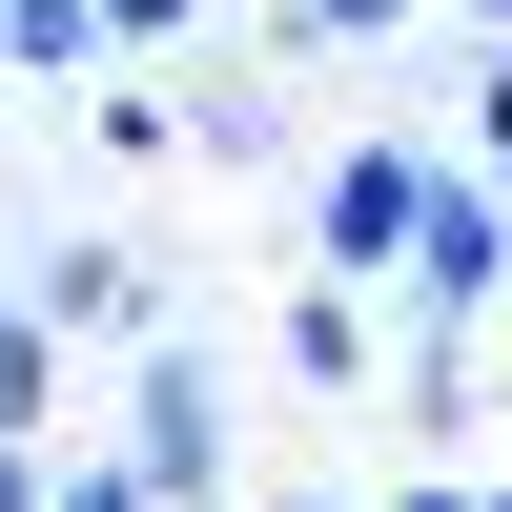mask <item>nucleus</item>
<instances>
[{
    "label": "nucleus",
    "mask_w": 512,
    "mask_h": 512,
    "mask_svg": "<svg viewBox=\"0 0 512 512\" xmlns=\"http://www.w3.org/2000/svg\"><path fill=\"white\" fill-rule=\"evenodd\" d=\"M431 185H451V144H410V123L328 144V164H308V287H369V308H390V287H410V226H431Z\"/></svg>",
    "instance_id": "obj_1"
},
{
    "label": "nucleus",
    "mask_w": 512,
    "mask_h": 512,
    "mask_svg": "<svg viewBox=\"0 0 512 512\" xmlns=\"http://www.w3.org/2000/svg\"><path fill=\"white\" fill-rule=\"evenodd\" d=\"M123 472H144L164 512H226V349H205V328H164L144 369H123Z\"/></svg>",
    "instance_id": "obj_2"
},
{
    "label": "nucleus",
    "mask_w": 512,
    "mask_h": 512,
    "mask_svg": "<svg viewBox=\"0 0 512 512\" xmlns=\"http://www.w3.org/2000/svg\"><path fill=\"white\" fill-rule=\"evenodd\" d=\"M21 308L62 328V349H123V369H144L164 328H185V287H164V246H123V226H82V246H41V267H21Z\"/></svg>",
    "instance_id": "obj_3"
},
{
    "label": "nucleus",
    "mask_w": 512,
    "mask_h": 512,
    "mask_svg": "<svg viewBox=\"0 0 512 512\" xmlns=\"http://www.w3.org/2000/svg\"><path fill=\"white\" fill-rule=\"evenodd\" d=\"M390 308H410V328H492V308H512V185L451 164L431 226H410V287H390Z\"/></svg>",
    "instance_id": "obj_4"
},
{
    "label": "nucleus",
    "mask_w": 512,
    "mask_h": 512,
    "mask_svg": "<svg viewBox=\"0 0 512 512\" xmlns=\"http://www.w3.org/2000/svg\"><path fill=\"white\" fill-rule=\"evenodd\" d=\"M267 369H287V390H390V308H369V287H287V308H267Z\"/></svg>",
    "instance_id": "obj_5"
},
{
    "label": "nucleus",
    "mask_w": 512,
    "mask_h": 512,
    "mask_svg": "<svg viewBox=\"0 0 512 512\" xmlns=\"http://www.w3.org/2000/svg\"><path fill=\"white\" fill-rule=\"evenodd\" d=\"M21 82H82V103H103V82H123V21H103V0H0V103H21Z\"/></svg>",
    "instance_id": "obj_6"
},
{
    "label": "nucleus",
    "mask_w": 512,
    "mask_h": 512,
    "mask_svg": "<svg viewBox=\"0 0 512 512\" xmlns=\"http://www.w3.org/2000/svg\"><path fill=\"white\" fill-rule=\"evenodd\" d=\"M185 164H287V103H267V82H185Z\"/></svg>",
    "instance_id": "obj_7"
},
{
    "label": "nucleus",
    "mask_w": 512,
    "mask_h": 512,
    "mask_svg": "<svg viewBox=\"0 0 512 512\" xmlns=\"http://www.w3.org/2000/svg\"><path fill=\"white\" fill-rule=\"evenodd\" d=\"M0 451H62V328H0Z\"/></svg>",
    "instance_id": "obj_8"
},
{
    "label": "nucleus",
    "mask_w": 512,
    "mask_h": 512,
    "mask_svg": "<svg viewBox=\"0 0 512 512\" xmlns=\"http://www.w3.org/2000/svg\"><path fill=\"white\" fill-rule=\"evenodd\" d=\"M390 410L451 431V410H472V328H390Z\"/></svg>",
    "instance_id": "obj_9"
},
{
    "label": "nucleus",
    "mask_w": 512,
    "mask_h": 512,
    "mask_svg": "<svg viewBox=\"0 0 512 512\" xmlns=\"http://www.w3.org/2000/svg\"><path fill=\"white\" fill-rule=\"evenodd\" d=\"M82 123H103L123 164H164V144H185V82H103V103H82Z\"/></svg>",
    "instance_id": "obj_10"
},
{
    "label": "nucleus",
    "mask_w": 512,
    "mask_h": 512,
    "mask_svg": "<svg viewBox=\"0 0 512 512\" xmlns=\"http://www.w3.org/2000/svg\"><path fill=\"white\" fill-rule=\"evenodd\" d=\"M41 512H164V492H144V472H123V451H103V431H82V451H62V492H41Z\"/></svg>",
    "instance_id": "obj_11"
},
{
    "label": "nucleus",
    "mask_w": 512,
    "mask_h": 512,
    "mask_svg": "<svg viewBox=\"0 0 512 512\" xmlns=\"http://www.w3.org/2000/svg\"><path fill=\"white\" fill-rule=\"evenodd\" d=\"M287 21H308V41H410L431 0H287Z\"/></svg>",
    "instance_id": "obj_12"
},
{
    "label": "nucleus",
    "mask_w": 512,
    "mask_h": 512,
    "mask_svg": "<svg viewBox=\"0 0 512 512\" xmlns=\"http://www.w3.org/2000/svg\"><path fill=\"white\" fill-rule=\"evenodd\" d=\"M123 21V62H164V41H205V0H103Z\"/></svg>",
    "instance_id": "obj_13"
},
{
    "label": "nucleus",
    "mask_w": 512,
    "mask_h": 512,
    "mask_svg": "<svg viewBox=\"0 0 512 512\" xmlns=\"http://www.w3.org/2000/svg\"><path fill=\"white\" fill-rule=\"evenodd\" d=\"M390 512H512V492H492V472H410Z\"/></svg>",
    "instance_id": "obj_14"
},
{
    "label": "nucleus",
    "mask_w": 512,
    "mask_h": 512,
    "mask_svg": "<svg viewBox=\"0 0 512 512\" xmlns=\"http://www.w3.org/2000/svg\"><path fill=\"white\" fill-rule=\"evenodd\" d=\"M267 512H390V492H267Z\"/></svg>",
    "instance_id": "obj_15"
},
{
    "label": "nucleus",
    "mask_w": 512,
    "mask_h": 512,
    "mask_svg": "<svg viewBox=\"0 0 512 512\" xmlns=\"http://www.w3.org/2000/svg\"><path fill=\"white\" fill-rule=\"evenodd\" d=\"M0 328H21V246H0Z\"/></svg>",
    "instance_id": "obj_16"
}]
</instances>
